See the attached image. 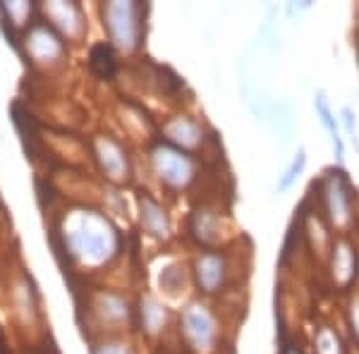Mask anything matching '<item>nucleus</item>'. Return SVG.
I'll use <instances>...</instances> for the list:
<instances>
[{
  "label": "nucleus",
  "instance_id": "obj_6",
  "mask_svg": "<svg viewBox=\"0 0 359 354\" xmlns=\"http://www.w3.org/2000/svg\"><path fill=\"white\" fill-rule=\"evenodd\" d=\"M91 67H94L101 77H111L115 69V60L108 46H96V48L91 50Z\"/></svg>",
  "mask_w": 359,
  "mask_h": 354
},
{
  "label": "nucleus",
  "instance_id": "obj_4",
  "mask_svg": "<svg viewBox=\"0 0 359 354\" xmlns=\"http://www.w3.org/2000/svg\"><path fill=\"white\" fill-rule=\"evenodd\" d=\"M328 208H331V216H333L335 223L345 220V218H347V213H350V201H347L345 189L340 187L338 182H335L333 187L328 189Z\"/></svg>",
  "mask_w": 359,
  "mask_h": 354
},
{
  "label": "nucleus",
  "instance_id": "obj_2",
  "mask_svg": "<svg viewBox=\"0 0 359 354\" xmlns=\"http://www.w3.org/2000/svg\"><path fill=\"white\" fill-rule=\"evenodd\" d=\"M158 163H161V172L165 175V179H170V182H184V179L189 177V172H192V165H189V161L184 158V156L175 154V151H163V154L158 156Z\"/></svg>",
  "mask_w": 359,
  "mask_h": 354
},
{
  "label": "nucleus",
  "instance_id": "obj_8",
  "mask_svg": "<svg viewBox=\"0 0 359 354\" xmlns=\"http://www.w3.org/2000/svg\"><path fill=\"white\" fill-rule=\"evenodd\" d=\"M343 123H345L347 135H355L357 123H355V115H352V110H350V108H343Z\"/></svg>",
  "mask_w": 359,
  "mask_h": 354
},
{
  "label": "nucleus",
  "instance_id": "obj_5",
  "mask_svg": "<svg viewBox=\"0 0 359 354\" xmlns=\"http://www.w3.org/2000/svg\"><path fill=\"white\" fill-rule=\"evenodd\" d=\"M304 165H306V154H304V149H299V151H297V156H294V158H292V163L287 165V170L283 172V177L278 179L276 191H285V189H290V184H292L294 179H297L299 175H302Z\"/></svg>",
  "mask_w": 359,
  "mask_h": 354
},
{
  "label": "nucleus",
  "instance_id": "obj_7",
  "mask_svg": "<svg viewBox=\"0 0 359 354\" xmlns=\"http://www.w3.org/2000/svg\"><path fill=\"white\" fill-rule=\"evenodd\" d=\"M314 106H316V113L321 115V123H323V127H326V130L331 132V139L340 137V135H338V125H335V118H333L331 108H328V101H326V94H323V91H316V96H314Z\"/></svg>",
  "mask_w": 359,
  "mask_h": 354
},
{
  "label": "nucleus",
  "instance_id": "obj_3",
  "mask_svg": "<svg viewBox=\"0 0 359 354\" xmlns=\"http://www.w3.org/2000/svg\"><path fill=\"white\" fill-rule=\"evenodd\" d=\"M223 280V264L218 257H204L199 261V282L208 292H213Z\"/></svg>",
  "mask_w": 359,
  "mask_h": 354
},
{
  "label": "nucleus",
  "instance_id": "obj_1",
  "mask_svg": "<svg viewBox=\"0 0 359 354\" xmlns=\"http://www.w3.org/2000/svg\"><path fill=\"white\" fill-rule=\"evenodd\" d=\"M184 321H187V330L196 345H206L213 338V321L204 311V306H192V311H187Z\"/></svg>",
  "mask_w": 359,
  "mask_h": 354
}]
</instances>
